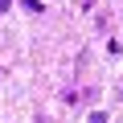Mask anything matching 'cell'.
Instances as JSON below:
<instances>
[{
	"instance_id": "2",
	"label": "cell",
	"mask_w": 123,
	"mask_h": 123,
	"mask_svg": "<svg viewBox=\"0 0 123 123\" xmlns=\"http://www.w3.org/2000/svg\"><path fill=\"white\" fill-rule=\"evenodd\" d=\"M8 4H12V0H0V12H8Z\"/></svg>"
},
{
	"instance_id": "3",
	"label": "cell",
	"mask_w": 123,
	"mask_h": 123,
	"mask_svg": "<svg viewBox=\"0 0 123 123\" xmlns=\"http://www.w3.org/2000/svg\"><path fill=\"white\" fill-rule=\"evenodd\" d=\"M119 98H123V90H119Z\"/></svg>"
},
{
	"instance_id": "1",
	"label": "cell",
	"mask_w": 123,
	"mask_h": 123,
	"mask_svg": "<svg viewBox=\"0 0 123 123\" xmlns=\"http://www.w3.org/2000/svg\"><path fill=\"white\" fill-rule=\"evenodd\" d=\"M86 123H107V115H103V111H94V115H90Z\"/></svg>"
}]
</instances>
